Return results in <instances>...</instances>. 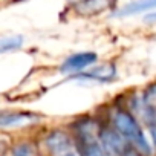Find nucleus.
I'll use <instances>...</instances> for the list:
<instances>
[{"instance_id": "obj_1", "label": "nucleus", "mask_w": 156, "mask_h": 156, "mask_svg": "<svg viewBox=\"0 0 156 156\" xmlns=\"http://www.w3.org/2000/svg\"><path fill=\"white\" fill-rule=\"evenodd\" d=\"M113 124L116 127V130L126 138L129 139L135 147H138L142 153H147L150 154L151 153V148H150V144L147 142L138 121L133 118L132 113L126 112V110H118L113 116Z\"/></svg>"}, {"instance_id": "obj_2", "label": "nucleus", "mask_w": 156, "mask_h": 156, "mask_svg": "<svg viewBox=\"0 0 156 156\" xmlns=\"http://www.w3.org/2000/svg\"><path fill=\"white\" fill-rule=\"evenodd\" d=\"M46 145L52 156H78L72 139L63 132H52L46 138Z\"/></svg>"}, {"instance_id": "obj_3", "label": "nucleus", "mask_w": 156, "mask_h": 156, "mask_svg": "<svg viewBox=\"0 0 156 156\" xmlns=\"http://www.w3.org/2000/svg\"><path fill=\"white\" fill-rule=\"evenodd\" d=\"M124 136L116 130H110V129H103L100 132V141L101 145L104 147L106 153L110 156H121L124 148L127 147V144L122 139Z\"/></svg>"}, {"instance_id": "obj_4", "label": "nucleus", "mask_w": 156, "mask_h": 156, "mask_svg": "<svg viewBox=\"0 0 156 156\" xmlns=\"http://www.w3.org/2000/svg\"><path fill=\"white\" fill-rule=\"evenodd\" d=\"M116 0H80L75 5V11L81 16H95L115 5Z\"/></svg>"}, {"instance_id": "obj_5", "label": "nucleus", "mask_w": 156, "mask_h": 156, "mask_svg": "<svg viewBox=\"0 0 156 156\" xmlns=\"http://www.w3.org/2000/svg\"><path fill=\"white\" fill-rule=\"evenodd\" d=\"M97 61V55L94 52H81V54H75L69 57L63 64L61 70L63 72H73V70H80L83 67H87Z\"/></svg>"}, {"instance_id": "obj_6", "label": "nucleus", "mask_w": 156, "mask_h": 156, "mask_svg": "<svg viewBox=\"0 0 156 156\" xmlns=\"http://www.w3.org/2000/svg\"><path fill=\"white\" fill-rule=\"evenodd\" d=\"M35 119H37V116H34L31 113H2V116H0V126L3 129L20 127V126L31 124Z\"/></svg>"}, {"instance_id": "obj_7", "label": "nucleus", "mask_w": 156, "mask_h": 156, "mask_svg": "<svg viewBox=\"0 0 156 156\" xmlns=\"http://www.w3.org/2000/svg\"><path fill=\"white\" fill-rule=\"evenodd\" d=\"M154 8H156V0H136V2H132V3L126 5L116 16L129 17V16L145 12V11H150V9H154Z\"/></svg>"}, {"instance_id": "obj_8", "label": "nucleus", "mask_w": 156, "mask_h": 156, "mask_svg": "<svg viewBox=\"0 0 156 156\" xmlns=\"http://www.w3.org/2000/svg\"><path fill=\"white\" fill-rule=\"evenodd\" d=\"M80 76L92 78V80H98V81H110L112 78L115 76V67L112 64H104V66H100L98 69L84 72Z\"/></svg>"}, {"instance_id": "obj_9", "label": "nucleus", "mask_w": 156, "mask_h": 156, "mask_svg": "<svg viewBox=\"0 0 156 156\" xmlns=\"http://www.w3.org/2000/svg\"><path fill=\"white\" fill-rule=\"evenodd\" d=\"M23 44V38L20 35H14V37H3L0 41V51L2 52H8V51H16Z\"/></svg>"}, {"instance_id": "obj_10", "label": "nucleus", "mask_w": 156, "mask_h": 156, "mask_svg": "<svg viewBox=\"0 0 156 156\" xmlns=\"http://www.w3.org/2000/svg\"><path fill=\"white\" fill-rule=\"evenodd\" d=\"M142 104L145 109H153L156 110V84H151L145 94H144V98H142Z\"/></svg>"}, {"instance_id": "obj_11", "label": "nucleus", "mask_w": 156, "mask_h": 156, "mask_svg": "<svg viewBox=\"0 0 156 156\" xmlns=\"http://www.w3.org/2000/svg\"><path fill=\"white\" fill-rule=\"evenodd\" d=\"M12 156H35V151L31 144H20L14 148Z\"/></svg>"}, {"instance_id": "obj_12", "label": "nucleus", "mask_w": 156, "mask_h": 156, "mask_svg": "<svg viewBox=\"0 0 156 156\" xmlns=\"http://www.w3.org/2000/svg\"><path fill=\"white\" fill-rule=\"evenodd\" d=\"M121 156H142V151L138 148V147H133V145H127L122 151Z\"/></svg>"}, {"instance_id": "obj_13", "label": "nucleus", "mask_w": 156, "mask_h": 156, "mask_svg": "<svg viewBox=\"0 0 156 156\" xmlns=\"http://www.w3.org/2000/svg\"><path fill=\"white\" fill-rule=\"evenodd\" d=\"M145 22H156V12H150L148 16H145Z\"/></svg>"}]
</instances>
